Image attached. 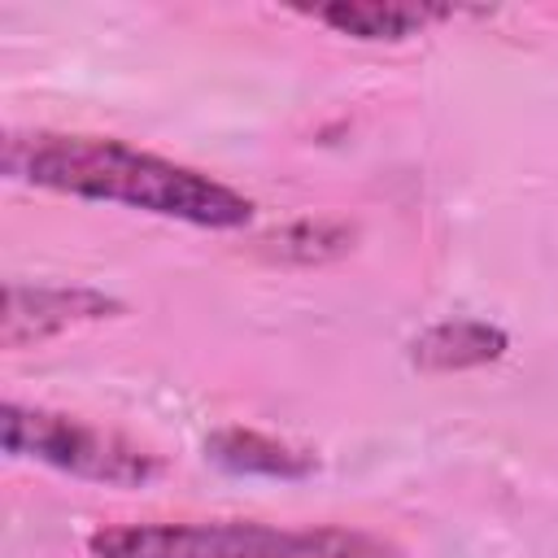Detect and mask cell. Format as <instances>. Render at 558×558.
I'll return each mask as SVG.
<instances>
[{
	"instance_id": "7",
	"label": "cell",
	"mask_w": 558,
	"mask_h": 558,
	"mask_svg": "<svg viewBox=\"0 0 558 558\" xmlns=\"http://www.w3.org/2000/svg\"><path fill=\"white\" fill-rule=\"evenodd\" d=\"M205 453L222 466V471H235V475H279V480H296V475H310L318 466L314 453L305 449H292L283 440H270L262 432H244V427H227V432H214L205 440Z\"/></svg>"
},
{
	"instance_id": "6",
	"label": "cell",
	"mask_w": 558,
	"mask_h": 558,
	"mask_svg": "<svg viewBox=\"0 0 558 558\" xmlns=\"http://www.w3.org/2000/svg\"><path fill=\"white\" fill-rule=\"evenodd\" d=\"M501 353H506V331L493 323H480V318L436 323L410 344V357L423 371H466V366L497 362Z\"/></svg>"
},
{
	"instance_id": "5",
	"label": "cell",
	"mask_w": 558,
	"mask_h": 558,
	"mask_svg": "<svg viewBox=\"0 0 558 558\" xmlns=\"http://www.w3.org/2000/svg\"><path fill=\"white\" fill-rule=\"evenodd\" d=\"M301 13L366 44H397V39L423 35L436 22L458 17L453 4H432V0H331V4L301 9Z\"/></svg>"
},
{
	"instance_id": "4",
	"label": "cell",
	"mask_w": 558,
	"mask_h": 558,
	"mask_svg": "<svg viewBox=\"0 0 558 558\" xmlns=\"http://www.w3.org/2000/svg\"><path fill=\"white\" fill-rule=\"evenodd\" d=\"M122 314V301L96 292V288H78V283H4V318H0V336L9 349L22 344H39L65 327L78 323H96Z\"/></svg>"
},
{
	"instance_id": "1",
	"label": "cell",
	"mask_w": 558,
	"mask_h": 558,
	"mask_svg": "<svg viewBox=\"0 0 558 558\" xmlns=\"http://www.w3.org/2000/svg\"><path fill=\"white\" fill-rule=\"evenodd\" d=\"M0 170L13 183L78 201H109L187 227L235 231L253 222V201L244 192L209 179L205 170L179 166L109 135L9 131L0 144Z\"/></svg>"
},
{
	"instance_id": "2",
	"label": "cell",
	"mask_w": 558,
	"mask_h": 558,
	"mask_svg": "<svg viewBox=\"0 0 558 558\" xmlns=\"http://www.w3.org/2000/svg\"><path fill=\"white\" fill-rule=\"evenodd\" d=\"M92 558H401L384 536L357 527L279 523H118L87 536Z\"/></svg>"
},
{
	"instance_id": "3",
	"label": "cell",
	"mask_w": 558,
	"mask_h": 558,
	"mask_svg": "<svg viewBox=\"0 0 558 558\" xmlns=\"http://www.w3.org/2000/svg\"><path fill=\"white\" fill-rule=\"evenodd\" d=\"M0 436H4L9 458H31V462H44L74 480H92V484L135 488L161 471L157 453H148L113 432H100L92 423H78L70 414L44 410V405L9 401L0 410Z\"/></svg>"
}]
</instances>
